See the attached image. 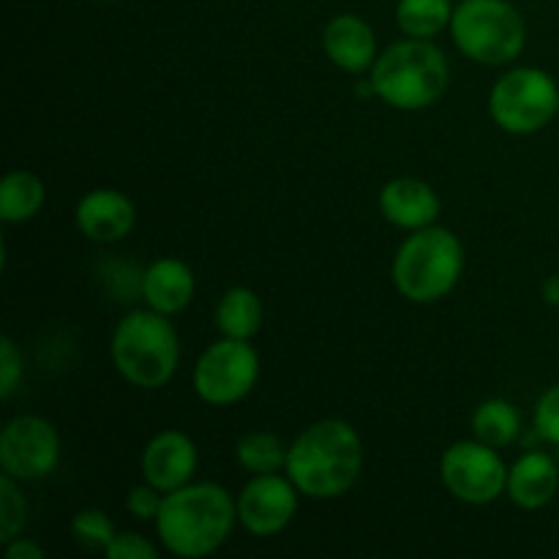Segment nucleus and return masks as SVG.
Listing matches in <instances>:
<instances>
[{
	"label": "nucleus",
	"mask_w": 559,
	"mask_h": 559,
	"mask_svg": "<svg viewBox=\"0 0 559 559\" xmlns=\"http://www.w3.org/2000/svg\"><path fill=\"white\" fill-rule=\"evenodd\" d=\"M464 273V246L448 227L415 229L393 254L391 278L404 300L418 306L437 304L456 289Z\"/></svg>",
	"instance_id": "nucleus-5"
},
{
	"label": "nucleus",
	"mask_w": 559,
	"mask_h": 559,
	"mask_svg": "<svg viewBox=\"0 0 559 559\" xmlns=\"http://www.w3.org/2000/svg\"><path fill=\"white\" fill-rule=\"evenodd\" d=\"M289 445L273 431H246L235 442V462L249 475H271L282 473L287 467Z\"/></svg>",
	"instance_id": "nucleus-22"
},
{
	"label": "nucleus",
	"mask_w": 559,
	"mask_h": 559,
	"mask_svg": "<svg viewBox=\"0 0 559 559\" xmlns=\"http://www.w3.org/2000/svg\"><path fill=\"white\" fill-rule=\"evenodd\" d=\"M322 52L347 74L371 71L377 60V33L364 16L336 14L322 31Z\"/></svg>",
	"instance_id": "nucleus-16"
},
{
	"label": "nucleus",
	"mask_w": 559,
	"mask_h": 559,
	"mask_svg": "<svg viewBox=\"0 0 559 559\" xmlns=\"http://www.w3.org/2000/svg\"><path fill=\"white\" fill-rule=\"evenodd\" d=\"M74 224L93 243H118L136 224V207L129 194L109 186L87 191L74 207Z\"/></svg>",
	"instance_id": "nucleus-13"
},
{
	"label": "nucleus",
	"mask_w": 559,
	"mask_h": 559,
	"mask_svg": "<svg viewBox=\"0 0 559 559\" xmlns=\"http://www.w3.org/2000/svg\"><path fill=\"white\" fill-rule=\"evenodd\" d=\"M508 464L500 451L480 440H459L442 453L440 480L464 506H491L506 495Z\"/></svg>",
	"instance_id": "nucleus-9"
},
{
	"label": "nucleus",
	"mask_w": 559,
	"mask_h": 559,
	"mask_svg": "<svg viewBox=\"0 0 559 559\" xmlns=\"http://www.w3.org/2000/svg\"><path fill=\"white\" fill-rule=\"evenodd\" d=\"M213 320H216V328L222 336L251 342L262 331V320H265L262 298L251 287L227 289L218 298L216 317Z\"/></svg>",
	"instance_id": "nucleus-18"
},
{
	"label": "nucleus",
	"mask_w": 559,
	"mask_h": 559,
	"mask_svg": "<svg viewBox=\"0 0 559 559\" xmlns=\"http://www.w3.org/2000/svg\"><path fill=\"white\" fill-rule=\"evenodd\" d=\"M380 213L388 224L399 229H424L437 224L442 200L435 186L420 178H393L380 189Z\"/></svg>",
	"instance_id": "nucleus-14"
},
{
	"label": "nucleus",
	"mask_w": 559,
	"mask_h": 559,
	"mask_svg": "<svg viewBox=\"0 0 559 559\" xmlns=\"http://www.w3.org/2000/svg\"><path fill=\"white\" fill-rule=\"evenodd\" d=\"M453 9L451 0H399L396 25L404 36L435 41L442 31L451 27Z\"/></svg>",
	"instance_id": "nucleus-21"
},
{
	"label": "nucleus",
	"mask_w": 559,
	"mask_h": 559,
	"mask_svg": "<svg viewBox=\"0 0 559 559\" xmlns=\"http://www.w3.org/2000/svg\"><path fill=\"white\" fill-rule=\"evenodd\" d=\"M533 426L540 440L559 445V382L540 393V399L535 402Z\"/></svg>",
	"instance_id": "nucleus-25"
},
{
	"label": "nucleus",
	"mask_w": 559,
	"mask_h": 559,
	"mask_svg": "<svg viewBox=\"0 0 559 559\" xmlns=\"http://www.w3.org/2000/svg\"><path fill=\"white\" fill-rule=\"evenodd\" d=\"M559 467L544 451H530L519 456L508 469L506 495L522 511H540L557 497Z\"/></svg>",
	"instance_id": "nucleus-17"
},
{
	"label": "nucleus",
	"mask_w": 559,
	"mask_h": 559,
	"mask_svg": "<svg viewBox=\"0 0 559 559\" xmlns=\"http://www.w3.org/2000/svg\"><path fill=\"white\" fill-rule=\"evenodd\" d=\"M369 80L382 104L399 112H420L445 96L451 66L435 41L407 36L377 55Z\"/></svg>",
	"instance_id": "nucleus-3"
},
{
	"label": "nucleus",
	"mask_w": 559,
	"mask_h": 559,
	"mask_svg": "<svg viewBox=\"0 0 559 559\" xmlns=\"http://www.w3.org/2000/svg\"><path fill=\"white\" fill-rule=\"evenodd\" d=\"M238 524V500L224 486L186 484L164 495L156 522V538L173 557L202 559L222 549Z\"/></svg>",
	"instance_id": "nucleus-2"
},
{
	"label": "nucleus",
	"mask_w": 559,
	"mask_h": 559,
	"mask_svg": "<svg viewBox=\"0 0 559 559\" xmlns=\"http://www.w3.org/2000/svg\"><path fill=\"white\" fill-rule=\"evenodd\" d=\"M300 497L304 495L289 480L287 473L251 475L249 484L235 497L238 500V524L254 538H273L293 524Z\"/></svg>",
	"instance_id": "nucleus-11"
},
{
	"label": "nucleus",
	"mask_w": 559,
	"mask_h": 559,
	"mask_svg": "<svg viewBox=\"0 0 559 559\" xmlns=\"http://www.w3.org/2000/svg\"><path fill=\"white\" fill-rule=\"evenodd\" d=\"M469 429H473L475 440L502 451L522 435V415H519L516 404L508 399H486L475 407Z\"/></svg>",
	"instance_id": "nucleus-20"
},
{
	"label": "nucleus",
	"mask_w": 559,
	"mask_h": 559,
	"mask_svg": "<svg viewBox=\"0 0 559 559\" xmlns=\"http://www.w3.org/2000/svg\"><path fill=\"white\" fill-rule=\"evenodd\" d=\"M284 473L306 500H338L364 473V440L347 420H317L289 442Z\"/></svg>",
	"instance_id": "nucleus-1"
},
{
	"label": "nucleus",
	"mask_w": 559,
	"mask_h": 559,
	"mask_svg": "<svg viewBox=\"0 0 559 559\" xmlns=\"http://www.w3.org/2000/svg\"><path fill=\"white\" fill-rule=\"evenodd\" d=\"M260 371V353L251 342L222 336L197 360L194 393L211 407H233L254 391Z\"/></svg>",
	"instance_id": "nucleus-8"
},
{
	"label": "nucleus",
	"mask_w": 559,
	"mask_h": 559,
	"mask_svg": "<svg viewBox=\"0 0 559 559\" xmlns=\"http://www.w3.org/2000/svg\"><path fill=\"white\" fill-rule=\"evenodd\" d=\"M115 535H118L115 522L102 508H82L71 519V538L85 551H102L104 555L115 540Z\"/></svg>",
	"instance_id": "nucleus-23"
},
{
	"label": "nucleus",
	"mask_w": 559,
	"mask_h": 559,
	"mask_svg": "<svg viewBox=\"0 0 559 559\" xmlns=\"http://www.w3.org/2000/svg\"><path fill=\"white\" fill-rule=\"evenodd\" d=\"M559 112V85L538 66L506 71L489 91V118L513 136L538 134Z\"/></svg>",
	"instance_id": "nucleus-7"
},
{
	"label": "nucleus",
	"mask_w": 559,
	"mask_h": 559,
	"mask_svg": "<svg viewBox=\"0 0 559 559\" xmlns=\"http://www.w3.org/2000/svg\"><path fill=\"white\" fill-rule=\"evenodd\" d=\"M22 374H25V360H22V349L11 336L0 338V396L11 399L20 388Z\"/></svg>",
	"instance_id": "nucleus-26"
},
{
	"label": "nucleus",
	"mask_w": 559,
	"mask_h": 559,
	"mask_svg": "<svg viewBox=\"0 0 559 559\" xmlns=\"http://www.w3.org/2000/svg\"><path fill=\"white\" fill-rule=\"evenodd\" d=\"M107 559H156L158 549L153 540H147L140 533H118L109 549L104 551Z\"/></svg>",
	"instance_id": "nucleus-28"
},
{
	"label": "nucleus",
	"mask_w": 559,
	"mask_h": 559,
	"mask_svg": "<svg viewBox=\"0 0 559 559\" xmlns=\"http://www.w3.org/2000/svg\"><path fill=\"white\" fill-rule=\"evenodd\" d=\"M540 298H544L549 306H557L559 309V273L546 278L544 287H540Z\"/></svg>",
	"instance_id": "nucleus-30"
},
{
	"label": "nucleus",
	"mask_w": 559,
	"mask_h": 559,
	"mask_svg": "<svg viewBox=\"0 0 559 559\" xmlns=\"http://www.w3.org/2000/svg\"><path fill=\"white\" fill-rule=\"evenodd\" d=\"M194 295V271H191L189 262L178 260V257H158L142 271L140 298L145 300L147 309L158 311V314H180L183 309H189Z\"/></svg>",
	"instance_id": "nucleus-15"
},
{
	"label": "nucleus",
	"mask_w": 559,
	"mask_h": 559,
	"mask_svg": "<svg viewBox=\"0 0 559 559\" xmlns=\"http://www.w3.org/2000/svg\"><path fill=\"white\" fill-rule=\"evenodd\" d=\"M197 467H200L197 442L180 429L158 431V435H153L151 440H147V445L142 448V480L156 486L164 495L191 484Z\"/></svg>",
	"instance_id": "nucleus-12"
},
{
	"label": "nucleus",
	"mask_w": 559,
	"mask_h": 559,
	"mask_svg": "<svg viewBox=\"0 0 559 559\" xmlns=\"http://www.w3.org/2000/svg\"><path fill=\"white\" fill-rule=\"evenodd\" d=\"M3 555L5 559H44L47 557V551H44L41 544H36V540L31 538H22V535H16L14 540H9V544H3Z\"/></svg>",
	"instance_id": "nucleus-29"
},
{
	"label": "nucleus",
	"mask_w": 559,
	"mask_h": 559,
	"mask_svg": "<svg viewBox=\"0 0 559 559\" xmlns=\"http://www.w3.org/2000/svg\"><path fill=\"white\" fill-rule=\"evenodd\" d=\"M448 31L459 52L480 66H511L527 47L524 16L508 0H462Z\"/></svg>",
	"instance_id": "nucleus-6"
},
{
	"label": "nucleus",
	"mask_w": 559,
	"mask_h": 559,
	"mask_svg": "<svg viewBox=\"0 0 559 559\" xmlns=\"http://www.w3.org/2000/svg\"><path fill=\"white\" fill-rule=\"evenodd\" d=\"M47 186L31 169H11L0 180V218L5 224H25L41 213Z\"/></svg>",
	"instance_id": "nucleus-19"
},
{
	"label": "nucleus",
	"mask_w": 559,
	"mask_h": 559,
	"mask_svg": "<svg viewBox=\"0 0 559 559\" xmlns=\"http://www.w3.org/2000/svg\"><path fill=\"white\" fill-rule=\"evenodd\" d=\"M162 502L164 491H158L156 486L142 480L140 486L129 489V495H126V511L134 519H140V522H156L158 511H162Z\"/></svg>",
	"instance_id": "nucleus-27"
},
{
	"label": "nucleus",
	"mask_w": 559,
	"mask_h": 559,
	"mask_svg": "<svg viewBox=\"0 0 559 559\" xmlns=\"http://www.w3.org/2000/svg\"><path fill=\"white\" fill-rule=\"evenodd\" d=\"M60 464V435L41 415H16L0 431V469L20 484L49 478Z\"/></svg>",
	"instance_id": "nucleus-10"
},
{
	"label": "nucleus",
	"mask_w": 559,
	"mask_h": 559,
	"mask_svg": "<svg viewBox=\"0 0 559 559\" xmlns=\"http://www.w3.org/2000/svg\"><path fill=\"white\" fill-rule=\"evenodd\" d=\"M109 358L129 385L162 391L180 366V338L173 320L153 309L129 311L115 325Z\"/></svg>",
	"instance_id": "nucleus-4"
},
{
	"label": "nucleus",
	"mask_w": 559,
	"mask_h": 559,
	"mask_svg": "<svg viewBox=\"0 0 559 559\" xmlns=\"http://www.w3.org/2000/svg\"><path fill=\"white\" fill-rule=\"evenodd\" d=\"M27 522V500L20 491V480L3 475L0 478V544H9Z\"/></svg>",
	"instance_id": "nucleus-24"
}]
</instances>
